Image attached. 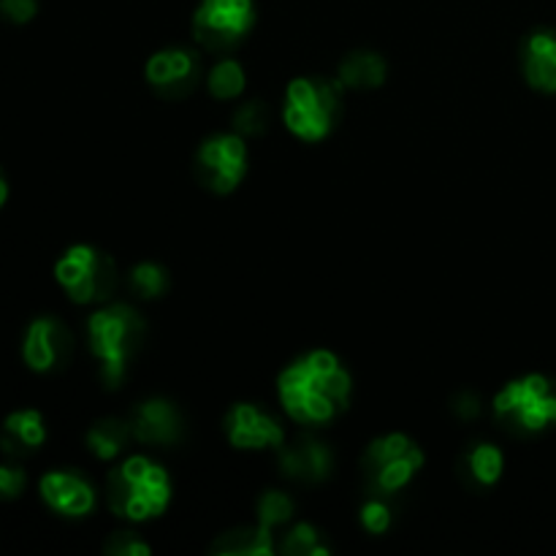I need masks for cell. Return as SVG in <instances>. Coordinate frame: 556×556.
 I'll return each instance as SVG.
<instances>
[{
	"mask_svg": "<svg viewBox=\"0 0 556 556\" xmlns=\"http://www.w3.org/2000/svg\"><path fill=\"white\" fill-rule=\"evenodd\" d=\"M134 440L130 432V421H119V418H103L96 427L87 432V448L98 456V459H114L125 451V445Z\"/></svg>",
	"mask_w": 556,
	"mask_h": 556,
	"instance_id": "21",
	"label": "cell"
},
{
	"mask_svg": "<svg viewBox=\"0 0 556 556\" xmlns=\"http://www.w3.org/2000/svg\"><path fill=\"white\" fill-rule=\"evenodd\" d=\"M271 123V109L264 101H244L233 114V128L242 136L266 134Z\"/></svg>",
	"mask_w": 556,
	"mask_h": 556,
	"instance_id": "25",
	"label": "cell"
},
{
	"mask_svg": "<svg viewBox=\"0 0 556 556\" xmlns=\"http://www.w3.org/2000/svg\"><path fill=\"white\" fill-rule=\"evenodd\" d=\"M74 351L71 331L58 318H36L25 331L22 342V358L36 372H54L63 367Z\"/></svg>",
	"mask_w": 556,
	"mask_h": 556,
	"instance_id": "11",
	"label": "cell"
},
{
	"mask_svg": "<svg viewBox=\"0 0 556 556\" xmlns=\"http://www.w3.org/2000/svg\"><path fill=\"white\" fill-rule=\"evenodd\" d=\"M424 467V451L407 434H383L364 454L367 489L378 497H394Z\"/></svg>",
	"mask_w": 556,
	"mask_h": 556,
	"instance_id": "6",
	"label": "cell"
},
{
	"mask_svg": "<svg viewBox=\"0 0 556 556\" xmlns=\"http://www.w3.org/2000/svg\"><path fill=\"white\" fill-rule=\"evenodd\" d=\"M503 467H505V459H503V454L494 448V445L478 443V445H472L465 456H462L459 472H462V478L470 483V486L489 489L500 481V476H503Z\"/></svg>",
	"mask_w": 556,
	"mask_h": 556,
	"instance_id": "20",
	"label": "cell"
},
{
	"mask_svg": "<svg viewBox=\"0 0 556 556\" xmlns=\"http://www.w3.org/2000/svg\"><path fill=\"white\" fill-rule=\"evenodd\" d=\"M253 25V0H201L193 14V36L206 52H231Z\"/></svg>",
	"mask_w": 556,
	"mask_h": 556,
	"instance_id": "8",
	"label": "cell"
},
{
	"mask_svg": "<svg viewBox=\"0 0 556 556\" xmlns=\"http://www.w3.org/2000/svg\"><path fill=\"white\" fill-rule=\"evenodd\" d=\"M386 74H389V65L378 52L358 49V52H351L342 60L340 71H337V81L342 87H351V90H375V87L383 85Z\"/></svg>",
	"mask_w": 556,
	"mask_h": 556,
	"instance_id": "18",
	"label": "cell"
},
{
	"mask_svg": "<svg viewBox=\"0 0 556 556\" xmlns=\"http://www.w3.org/2000/svg\"><path fill=\"white\" fill-rule=\"evenodd\" d=\"M389 497H378L372 494V500H367V505L362 508V525L364 530H369L372 535H383L391 527V508L386 503Z\"/></svg>",
	"mask_w": 556,
	"mask_h": 556,
	"instance_id": "27",
	"label": "cell"
},
{
	"mask_svg": "<svg viewBox=\"0 0 556 556\" xmlns=\"http://www.w3.org/2000/svg\"><path fill=\"white\" fill-rule=\"evenodd\" d=\"M172 280H168V271L161 264H139L130 271V291L139 299H161L168 291Z\"/></svg>",
	"mask_w": 556,
	"mask_h": 556,
	"instance_id": "24",
	"label": "cell"
},
{
	"mask_svg": "<svg viewBox=\"0 0 556 556\" xmlns=\"http://www.w3.org/2000/svg\"><path fill=\"white\" fill-rule=\"evenodd\" d=\"M5 199H9V179H5L3 168H0V206L5 204Z\"/></svg>",
	"mask_w": 556,
	"mask_h": 556,
	"instance_id": "32",
	"label": "cell"
},
{
	"mask_svg": "<svg viewBox=\"0 0 556 556\" xmlns=\"http://www.w3.org/2000/svg\"><path fill=\"white\" fill-rule=\"evenodd\" d=\"M494 413L508 429L538 434L556 424V380L546 375H525L505 386L494 400Z\"/></svg>",
	"mask_w": 556,
	"mask_h": 556,
	"instance_id": "5",
	"label": "cell"
},
{
	"mask_svg": "<svg viewBox=\"0 0 556 556\" xmlns=\"http://www.w3.org/2000/svg\"><path fill=\"white\" fill-rule=\"evenodd\" d=\"M282 476L299 483H320L334 470V456L320 440L299 434L291 443L280 445Z\"/></svg>",
	"mask_w": 556,
	"mask_h": 556,
	"instance_id": "13",
	"label": "cell"
},
{
	"mask_svg": "<svg viewBox=\"0 0 556 556\" xmlns=\"http://www.w3.org/2000/svg\"><path fill=\"white\" fill-rule=\"evenodd\" d=\"M201 79V63L199 54L190 49L172 47L161 49L147 63V81L152 90L163 98H185L195 90Z\"/></svg>",
	"mask_w": 556,
	"mask_h": 556,
	"instance_id": "10",
	"label": "cell"
},
{
	"mask_svg": "<svg viewBox=\"0 0 556 556\" xmlns=\"http://www.w3.org/2000/svg\"><path fill=\"white\" fill-rule=\"evenodd\" d=\"M521 68L527 81L541 92H556V33L535 30L521 47Z\"/></svg>",
	"mask_w": 556,
	"mask_h": 556,
	"instance_id": "16",
	"label": "cell"
},
{
	"mask_svg": "<svg viewBox=\"0 0 556 556\" xmlns=\"http://www.w3.org/2000/svg\"><path fill=\"white\" fill-rule=\"evenodd\" d=\"M288 416L304 427H320L340 416L351 400V375L329 351L296 358L277 380Z\"/></svg>",
	"mask_w": 556,
	"mask_h": 556,
	"instance_id": "1",
	"label": "cell"
},
{
	"mask_svg": "<svg viewBox=\"0 0 556 556\" xmlns=\"http://www.w3.org/2000/svg\"><path fill=\"white\" fill-rule=\"evenodd\" d=\"M60 288L76 304H101L117 288V266L103 250L74 244L54 266Z\"/></svg>",
	"mask_w": 556,
	"mask_h": 556,
	"instance_id": "7",
	"label": "cell"
},
{
	"mask_svg": "<svg viewBox=\"0 0 556 556\" xmlns=\"http://www.w3.org/2000/svg\"><path fill=\"white\" fill-rule=\"evenodd\" d=\"M212 552L228 556H269L277 552V535L264 525L239 527L217 538L212 543Z\"/></svg>",
	"mask_w": 556,
	"mask_h": 556,
	"instance_id": "19",
	"label": "cell"
},
{
	"mask_svg": "<svg viewBox=\"0 0 556 556\" xmlns=\"http://www.w3.org/2000/svg\"><path fill=\"white\" fill-rule=\"evenodd\" d=\"M291 516H293V503L288 494L266 492L264 497L258 500V525L269 527L271 532H275L277 527L288 525Z\"/></svg>",
	"mask_w": 556,
	"mask_h": 556,
	"instance_id": "26",
	"label": "cell"
},
{
	"mask_svg": "<svg viewBox=\"0 0 556 556\" xmlns=\"http://www.w3.org/2000/svg\"><path fill=\"white\" fill-rule=\"evenodd\" d=\"M277 552L286 556H320L329 554V546H326L324 538L313 525H296L282 535V541L277 543Z\"/></svg>",
	"mask_w": 556,
	"mask_h": 556,
	"instance_id": "23",
	"label": "cell"
},
{
	"mask_svg": "<svg viewBox=\"0 0 556 556\" xmlns=\"http://www.w3.org/2000/svg\"><path fill=\"white\" fill-rule=\"evenodd\" d=\"M41 497L54 514L68 516V519H79L96 508V492L90 483L74 470H54L41 478Z\"/></svg>",
	"mask_w": 556,
	"mask_h": 556,
	"instance_id": "15",
	"label": "cell"
},
{
	"mask_svg": "<svg viewBox=\"0 0 556 556\" xmlns=\"http://www.w3.org/2000/svg\"><path fill=\"white\" fill-rule=\"evenodd\" d=\"M47 440V427H43L41 413L36 410H16L3 421V432H0V445L11 459L33 454Z\"/></svg>",
	"mask_w": 556,
	"mask_h": 556,
	"instance_id": "17",
	"label": "cell"
},
{
	"mask_svg": "<svg viewBox=\"0 0 556 556\" xmlns=\"http://www.w3.org/2000/svg\"><path fill=\"white\" fill-rule=\"evenodd\" d=\"M454 413L459 418H465V421H472L481 413V402H478L476 394H459L454 400Z\"/></svg>",
	"mask_w": 556,
	"mask_h": 556,
	"instance_id": "31",
	"label": "cell"
},
{
	"mask_svg": "<svg viewBox=\"0 0 556 556\" xmlns=\"http://www.w3.org/2000/svg\"><path fill=\"white\" fill-rule=\"evenodd\" d=\"M342 114V85L324 76H304L293 79L286 92V119L288 130L304 141H320L334 130Z\"/></svg>",
	"mask_w": 556,
	"mask_h": 556,
	"instance_id": "4",
	"label": "cell"
},
{
	"mask_svg": "<svg viewBox=\"0 0 556 556\" xmlns=\"http://www.w3.org/2000/svg\"><path fill=\"white\" fill-rule=\"evenodd\" d=\"M206 87L215 98L220 101H231V98H239L244 90V68L237 63V60L226 58L220 63H215V68L206 76Z\"/></svg>",
	"mask_w": 556,
	"mask_h": 556,
	"instance_id": "22",
	"label": "cell"
},
{
	"mask_svg": "<svg viewBox=\"0 0 556 556\" xmlns=\"http://www.w3.org/2000/svg\"><path fill=\"white\" fill-rule=\"evenodd\" d=\"M130 432L136 443L144 445H174L182 438V416L166 400H147L130 413Z\"/></svg>",
	"mask_w": 556,
	"mask_h": 556,
	"instance_id": "14",
	"label": "cell"
},
{
	"mask_svg": "<svg viewBox=\"0 0 556 556\" xmlns=\"http://www.w3.org/2000/svg\"><path fill=\"white\" fill-rule=\"evenodd\" d=\"M0 11L14 25H25V22H30L36 16L38 3L36 0H0Z\"/></svg>",
	"mask_w": 556,
	"mask_h": 556,
	"instance_id": "30",
	"label": "cell"
},
{
	"mask_svg": "<svg viewBox=\"0 0 556 556\" xmlns=\"http://www.w3.org/2000/svg\"><path fill=\"white\" fill-rule=\"evenodd\" d=\"M27 486V472L16 462L0 465V500H16Z\"/></svg>",
	"mask_w": 556,
	"mask_h": 556,
	"instance_id": "29",
	"label": "cell"
},
{
	"mask_svg": "<svg viewBox=\"0 0 556 556\" xmlns=\"http://www.w3.org/2000/svg\"><path fill=\"white\" fill-rule=\"evenodd\" d=\"M144 318L128 304H109L90 318L87 324L90 351L101 364L103 383L109 389H117L119 380L125 378L130 358L144 342Z\"/></svg>",
	"mask_w": 556,
	"mask_h": 556,
	"instance_id": "3",
	"label": "cell"
},
{
	"mask_svg": "<svg viewBox=\"0 0 556 556\" xmlns=\"http://www.w3.org/2000/svg\"><path fill=\"white\" fill-rule=\"evenodd\" d=\"M226 434L231 445L242 451L258 448H280L286 443L280 424L255 405H237L231 407L226 418Z\"/></svg>",
	"mask_w": 556,
	"mask_h": 556,
	"instance_id": "12",
	"label": "cell"
},
{
	"mask_svg": "<svg viewBox=\"0 0 556 556\" xmlns=\"http://www.w3.org/2000/svg\"><path fill=\"white\" fill-rule=\"evenodd\" d=\"M103 552L112 556H147L152 548L136 532H114L106 541V546H103Z\"/></svg>",
	"mask_w": 556,
	"mask_h": 556,
	"instance_id": "28",
	"label": "cell"
},
{
	"mask_svg": "<svg viewBox=\"0 0 556 556\" xmlns=\"http://www.w3.org/2000/svg\"><path fill=\"white\" fill-rule=\"evenodd\" d=\"M248 172V147L242 136H210L195 152V177L212 193H231Z\"/></svg>",
	"mask_w": 556,
	"mask_h": 556,
	"instance_id": "9",
	"label": "cell"
},
{
	"mask_svg": "<svg viewBox=\"0 0 556 556\" xmlns=\"http://www.w3.org/2000/svg\"><path fill=\"white\" fill-rule=\"evenodd\" d=\"M109 508L128 521L155 519L172 500V481L157 462L128 456L106 478Z\"/></svg>",
	"mask_w": 556,
	"mask_h": 556,
	"instance_id": "2",
	"label": "cell"
}]
</instances>
